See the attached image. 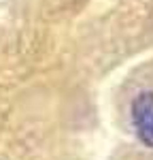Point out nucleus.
I'll return each instance as SVG.
<instances>
[{
  "instance_id": "obj_1",
  "label": "nucleus",
  "mask_w": 153,
  "mask_h": 160,
  "mask_svg": "<svg viewBox=\"0 0 153 160\" xmlns=\"http://www.w3.org/2000/svg\"><path fill=\"white\" fill-rule=\"evenodd\" d=\"M132 122L138 139L153 149V92H140L132 102Z\"/></svg>"
}]
</instances>
